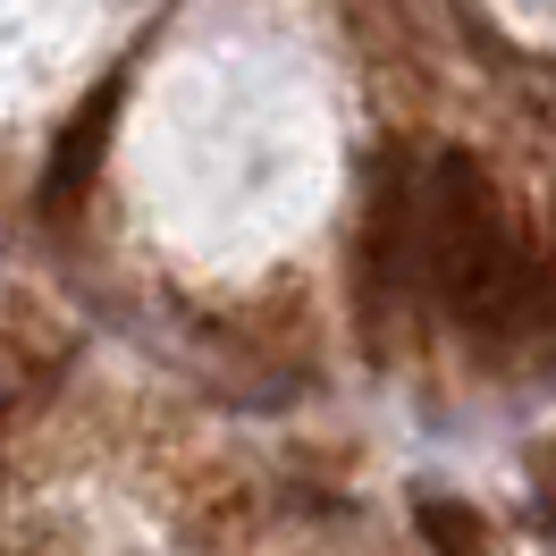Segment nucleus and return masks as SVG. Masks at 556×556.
Instances as JSON below:
<instances>
[{
  "label": "nucleus",
  "instance_id": "nucleus-1",
  "mask_svg": "<svg viewBox=\"0 0 556 556\" xmlns=\"http://www.w3.org/2000/svg\"><path fill=\"white\" fill-rule=\"evenodd\" d=\"M396 228V278L430 287L447 320L481 329V338H522L540 313V253L515 237V219L497 203L481 161L464 152H430L414 186H396V203H380Z\"/></svg>",
  "mask_w": 556,
  "mask_h": 556
},
{
  "label": "nucleus",
  "instance_id": "nucleus-3",
  "mask_svg": "<svg viewBox=\"0 0 556 556\" xmlns=\"http://www.w3.org/2000/svg\"><path fill=\"white\" fill-rule=\"evenodd\" d=\"M414 522H421V548L430 556H489V522H481V506H464V497H421L414 506Z\"/></svg>",
  "mask_w": 556,
  "mask_h": 556
},
{
  "label": "nucleus",
  "instance_id": "nucleus-2",
  "mask_svg": "<svg viewBox=\"0 0 556 556\" xmlns=\"http://www.w3.org/2000/svg\"><path fill=\"white\" fill-rule=\"evenodd\" d=\"M110 102H118V85H102L93 102L76 110V127L60 136V152H51V169H42V203H51V211L85 194V177H93V161H102V136H110Z\"/></svg>",
  "mask_w": 556,
  "mask_h": 556
}]
</instances>
